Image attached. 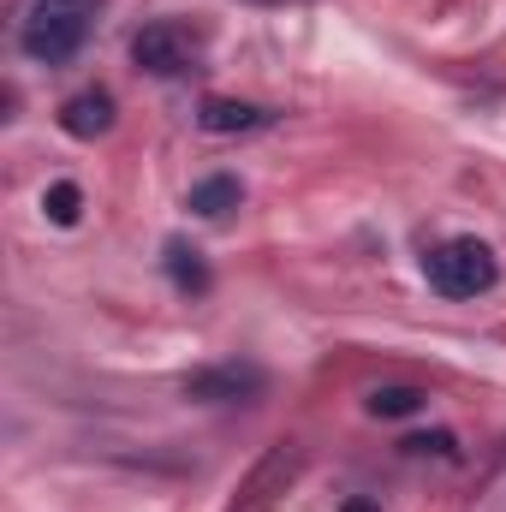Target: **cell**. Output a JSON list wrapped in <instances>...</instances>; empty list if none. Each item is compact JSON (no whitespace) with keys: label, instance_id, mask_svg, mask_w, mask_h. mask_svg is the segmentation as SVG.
Here are the masks:
<instances>
[{"label":"cell","instance_id":"2","mask_svg":"<svg viewBox=\"0 0 506 512\" xmlns=\"http://www.w3.org/2000/svg\"><path fill=\"white\" fill-rule=\"evenodd\" d=\"M203 48H209V36L197 24H185V18H155V24H143L131 36V60L149 78H185V72H197Z\"/></svg>","mask_w":506,"mask_h":512},{"label":"cell","instance_id":"8","mask_svg":"<svg viewBox=\"0 0 506 512\" xmlns=\"http://www.w3.org/2000/svg\"><path fill=\"white\" fill-rule=\"evenodd\" d=\"M423 387H405V382H387V387H376L370 393V417H417L423 411Z\"/></svg>","mask_w":506,"mask_h":512},{"label":"cell","instance_id":"11","mask_svg":"<svg viewBox=\"0 0 506 512\" xmlns=\"http://www.w3.org/2000/svg\"><path fill=\"white\" fill-rule=\"evenodd\" d=\"M340 512H376V507H370L364 495H352V501H346V507H340Z\"/></svg>","mask_w":506,"mask_h":512},{"label":"cell","instance_id":"4","mask_svg":"<svg viewBox=\"0 0 506 512\" xmlns=\"http://www.w3.org/2000/svg\"><path fill=\"white\" fill-rule=\"evenodd\" d=\"M268 387V376L256 370V364H209V370H197V376H185V399H203V405H245Z\"/></svg>","mask_w":506,"mask_h":512},{"label":"cell","instance_id":"7","mask_svg":"<svg viewBox=\"0 0 506 512\" xmlns=\"http://www.w3.org/2000/svg\"><path fill=\"white\" fill-rule=\"evenodd\" d=\"M239 203H245V185H239L233 173L197 179V185H191V197H185V209H191V215H203V221H221V215H233Z\"/></svg>","mask_w":506,"mask_h":512},{"label":"cell","instance_id":"6","mask_svg":"<svg viewBox=\"0 0 506 512\" xmlns=\"http://www.w3.org/2000/svg\"><path fill=\"white\" fill-rule=\"evenodd\" d=\"M60 131L78 137V143H96L102 131H114V96H108V90H78V96L60 108Z\"/></svg>","mask_w":506,"mask_h":512},{"label":"cell","instance_id":"5","mask_svg":"<svg viewBox=\"0 0 506 512\" xmlns=\"http://www.w3.org/2000/svg\"><path fill=\"white\" fill-rule=\"evenodd\" d=\"M274 120L268 108H256V102H233V96H209L203 108H197V126L209 131V137H245V131H262Z\"/></svg>","mask_w":506,"mask_h":512},{"label":"cell","instance_id":"3","mask_svg":"<svg viewBox=\"0 0 506 512\" xmlns=\"http://www.w3.org/2000/svg\"><path fill=\"white\" fill-rule=\"evenodd\" d=\"M423 274L441 298H477L501 280V262L483 239H447V245H435L423 256Z\"/></svg>","mask_w":506,"mask_h":512},{"label":"cell","instance_id":"10","mask_svg":"<svg viewBox=\"0 0 506 512\" xmlns=\"http://www.w3.org/2000/svg\"><path fill=\"white\" fill-rule=\"evenodd\" d=\"M167 274H173L179 292H209V268L197 262V251H185V245H167Z\"/></svg>","mask_w":506,"mask_h":512},{"label":"cell","instance_id":"9","mask_svg":"<svg viewBox=\"0 0 506 512\" xmlns=\"http://www.w3.org/2000/svg\"><path fill=\"white\" fill-rule=\"evenodd\" d=\"M42 215H48L54 227H78V215H84V191H78L72 179L48 185V191H42Z\"/></svg>","mask_w":506,"mask_h":512},{"label":"cell","instance_id":"1","mask_svg":"<svg viewBox=\"0 0 506 512\" xmlns=\"http://www.w3.org/2000/svg\"><path fill=\"white\" fill-rule=\"evenodd\" d=\"M102 6L108 0H30L18 18V54L36 66H66L90 42Z\"/></svg>","mask_w":506,"mask_h":512},{"label":"cell","instance_id":"12","mask_svg":"<svg viewBox=\"0 0 506 512\" xmlns=\"http://www.w3.org/2000/svg\"><path fill=\"white\" fill-rule=\"evenodd\" d=\"M251 6H304V0H251Z\"/></svg>","mask_w":506,"mask_h":512}]
</instances>
